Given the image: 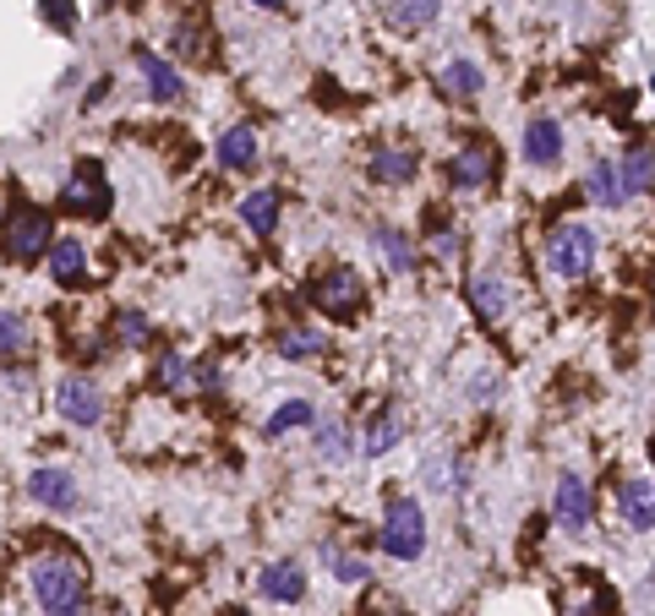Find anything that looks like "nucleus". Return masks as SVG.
<instances>
[{
  "label": "nucleus",
  "mask_w": 655,
  "mask_h": 616,
  "mask_svg": "<svg viewBox=\"0 0 655 616\" xmlns=\"http://www.w3.org/2000/svg\"><path fill=\"white\" fill-rule=\"evenodd\" d=\"M28 578H34V594H39L45 616H83L88 578H83V567L72 556H39Z\"/></svg>",
  "instance_id": "1"
},
{
  "label": "nucleus",
  "mask_w": 655,
  "mask_h": 616,
  "mask_svg": "<svg viewBox=\"0 0 655 616\" xmlns=\"http://www.w3.org/2000/svg\"><path fill=\"white\" fill-rule=\"evenodd\" d=\"M595 251H601V241H595L590 224H557L546 235V262H552L557 279H584L595 268Z\"/></svg>",
  "instance_id": "2"
},
{
  "label": "nucleus",
  "mask_w": 655,
  "mask_h": 616,
  "mask_svg": "<svg viewBox=\"0 0 655 616\" xmlns=\"http://www.w3.org/2000/svg\"><path fill=\"white\" fill-rule=\"evenodd\" d=\"M61 208L77 213V219H104V213H110V175L99 170V159H83V164L66 175Z\"/></svg>",
  "instance_id": "3"
},
{
  "label": "nucleus",
  "mask_w": 655,
  "mask_h": 616,
  "mask_svg": "<svg viewBox=\"0 0 655 616\" xmlns=\"http://www.w3.org/2000/svg\"><path fill=\"white\" fill-rule=\"evenodd\" d=\"M55 246V219L45 208H17L7 219V257L12 262H39Z\"/></svg>",
  "instance_id": "4"
},
{
  "label": "nucleus",
  "mask_w": 655,
  "mask_h": 616,
  "mask_svg": "<svg viewBox=\"0 0 655 616\" xmlns=\"http://www.w3.org/2000/svg\"><path fill=\"white\" fill-rule=\"evenodd\" d=\"M383 551L399 556V562H416L427 551V513L416 496H399L388 507V523H383Z\"/></svg>",
  "instance_id": "5"
},
{
  "label": "nucleus",
  "mask_w": 655,
  "mask_h": 616,
  "mask_svg": "<svg viewBox=\"0 0 655 616\" xmlns=\"http://www.w3.org/2000/svg\"><path fill=\"white\" fill-rule=\"evenodd\" d=\"M311 300H317V311H334V317H356V311H361V300H367V289H361V279H356L350 268H328V273L317 279Z\"/></svg>",
  "instance_id": "6"
},
{
  "label": "nucleus",
  "mask_w": 655,
  "mask_h": 616,
  "mask_svg": "<svg viewBox=\"0 0 655 616\" xmlns=\"http://www.w3.org/2000/svg\"><path fill=\"white\" fill-rule=\"evenodd\" d=\"M552 513H557V523H563L568 534H584V529H590V518H595L590 480H579V475H563V480H557V496H552Z\"/></svg>",
  "instance_id": "7"
},
{
  "label": "nucleus",
  "mask_w": 655,
  "mask_h": 616,
  "mask_svg": "<svg viewBox=\"0 0 655 616\" xmlns=\"http://www.w3.org/2000/svg\"><path fill=\"white\" fill-rule=\"evenodd\" d=\"M55 404H61L66 426H99V420H104V393H99L88 377H66V382L55 387Z\"/></svg>",
  "instance_id": "8"
},
{
  "label": "nucleus",
  "mask_w": 655,
  "mask_h": 616,
  "mask_svg": "<svg viewBox=\"0 0 655 616\" xmlns=\"http://www.w3.org/2000/svg\"><path fill=\"white\" fill-rule=\"evenodd\" d=\"M132 61H137V72H143V83H148V99H153V104H175V99L186 94V88H181V72H175L164 56H153L148 45H137V50H132Z\"/></svg>",
  "instance_id": "9"
},
{
  "label": "nucleus",
  "mask_w": 655,
  "mask_h": 616,
  "mask_svg": "<svg viewBox=\"0 0 655 616\" xmlns=\"http://www.w3.org/2000/svg\"><path fill=\"white\" fill-rule=\"evenodd\" d=\"M28 496L50 513H72L77 507V475L72 469H34L28 475Z\"/></svg>",
  "instance_id": "10"
},
{
  "label": "nucleus",
  "mask_w": 655,
  "mask_h": 616,
  "mask_svg": "<svg viewBox=\"0 0 655 616\" xmlns=\"http://www.w3.org/2000/svg\"><path fill=\"white\" fill-rule=\"evenodd\" d=\"M45 257H50V279H55L61 289H83V284H88V251H83V241L66 235V241H55Z\"/></svg>",
  "instance_id": "11"
},
{
  "label": "nucleus",
  "mask_w": 655,
  "mask_h": 616,
  "mask_svg": "<svg viewBox=\"0 0 655 616\" xmlns=\"http://www.w3.org/2000/svg\"><path fill=\"white\" fill-rule=\"evenodd\" d=\"M524 159H530L535 170H552V164L563 159V126L546 121V115H535V121L524 126Z\"/></svg>",
  "instance_id": "12"
},
{
  "label": "nucleus",
  "mask_w": 655,
  "mask_h": 616,
  "mask_svg": "<svg viewBox=\"0 0 655 616\" xmlns=\"http://www.w3.org/2000/svg\"><path fill=\"white\" fill-rule=\"evenodd\" d=\"M492 175H497L492 148H459V153H454V164H448V181H454L459 192H481Z\"/></svg>",
  "instance_id": "13"
},
{
  "label": "nucleus",
  "mask_w": 655,
  "mask_h": 616,
  "mask_svg": "<svg viewBox=\"0 0 655 616\" xmlns=\"http://www.w3.org/2000/svg\"><path fill=\"white\" fill-rule=\"evenodd\" d=\"M257 589L268 594V600H306V572H300V562H268L262 567V578H257Z\"/></svg>",
  "instance_id": "14"
},
{
  "label": "nucleus",
  "mask_w": 655,
  "mask_h": 616,
  "mask_svg": "<svg viewBox=\"0 0 655 616\" xmlns=\"http://www.w3.org/2000/svg\"><path fill=\"white\" fill-rule=\"evenodd\" d=\"M470 295H475V306H481L486 322H503V317L514 311V284H508L503 273H481V279L470 284Z\"/></svg>",
  "instance_id": "15"
},
{
  "label": "nucleus",
  "mask_w": 655,
  "mask_h": 616,
  "mask_svg": "<svg viewBox=\"0 0 655 616\" xmlns=\"http://www.w3.org/2000/svg\"><path fill=\"white\" fill-rule=\"evenodd\" d=\"M622 518L628 529H655V480H622Z\"/></svg>",
  "instance_id": "16"
},
{
  "label": "nucleus",
  "mask_w": 655,
  "mask_h": 616,
  "mask_svg": "<svg viewBox=\"0 0 655 616\" xmlns=\"http://www.w3.org/2000/svg\"><path fill=\"white\" fill-rule=\"evenodd\" d=\"M219 164L224 170H251L257 164V132L251 126H230L219 137Z\"/></svg>",
  "instance_id": "17"
},
{
  "label": "nucleus",
  "mask_w": 655,
  "mask_h": 616,
  "mask_svg": "<svg viewBox=\"0 0 655 616\" xmlns=\"http://www.w3.org/2000/svg\"><path fill=\"white\" fill-rule=\"evenodd\" d=\"M240 219H246V230L251 235H273L279 230V192H251L246 202H240Z\"/></svg>",
  "instance_id": "18"
},
{
  "label": "nucleus",
  "mask_w": 655,
  "mask_h": 616,
  "mask_svg": "<svg viewBox=\"0 0 655 616\" xmlns=\"http://www.w3.org/2000/svg\"><path fill=\"white\" fill-rule=\"evenodd\" d=\"M617 175H622V192H628V197H633V192H650V186H655V153H650V148H628L622 164H617Z\"/></svg>",
  "instance_id": "19"
},
{
  "label": "nucleus",
  "mask_w": 655,
  "mask_h": 616,
  "mask_svg": "<svg viewBox=\"0 0 655 616\" xmlns=\"http://www.w3.org/2000/svg\"><path fill=\"white\" fill-rule=\"evenodd\" d=\"M481 88H486V77H481L475 61H448V66H443V94H448V99H475Z\"/></svg>",
  "instance_id": "20"
},
{
  "label": "nucleus",
  "mask_w": 655,
  "mask_h": 616,
  "mask_svg": "<svg viewBox=\"0 0 655 616\" xmlns=\"http://www.w3.org/2000/svg\"><path fill=\"white\" fill-rule=\"evenodd\" d=\"M372 175L388 181V186H405V181H416V153H405V148H378V153H372Z\"/></svg>",
  "instance_id": "21"
},
{
  "label": "nucleus",
  "mask_w": 655,
  "mask_h": 616,
  "mask_svg": "<svg viewBox=\"0 0 655 616\" xmlns=\"http://www.w3.org/2000/svg\"><path fill=\"white\" fill-rule=\"evenodd\" d=\"M590 202H601V208H622V202H628L617 164H595V170H590Z\"/></svg>",
  "instance_id": "22"
},
{
  "label": "nucleus",
  "mask_w": 655,
  "mask_h": 616,
  "mask_svg": "<svg viewBox=\"0 0 655 616\" xmlns=\"http://www.w3.org/2000/svg\"><path fill=\"white\" fill-rule=\"evenodd\" d=\"M399 436H405L399 415H378V420L367 426V442H361V453H367V458H383L388 447H399Z\"/></svg>",
  "instance_id": "23"
},
{
  "label": "nucleus",
  "mask_w": 655,
  "mask_h": 616,
  "mask_svg": "<svg viewBox=\"0 0 655 616\" xmlns=\"http://www.w3.org/2000/svg\"><path fill=\"white\" fill-rule=\"evenodd\" d=\"M372 241L388 251V268H394V273H410V268H416V251H410V241H405L399 230H372Z\"/></svg>",
  "instance_id": "24"
},
{
  "label": "nucleus",
  "mask_w": 655,
  "mask_h": 616,
  "mask_svg": "<svg viewBox=\"0 0 655 616\" xmlns=\"http://www.w3.org/2000/svg\"><path fill=\"white\" fill-rule=\"evenodd\" d=\"M28 349V322L17 311H0V360H12Z\"/></svg>",
  "instance_id": "25"
},
{
  "label": "nucleus",
  "mask_w": 655,
  "mask_h": 616,
  "mask_svg": "<svg viewBox=\"0 0 655 616\" xmlns=\"http://www.w3.org/2000/svg\"><path fill=\"white\" fill-rule=\"evenodd\" d=\"M388 17H394V28H405V34H410V28H427V23L437 17V0H399Z\"/></svg>",
  "instance_id": "26"
},
{
  "label": "nucleus",
  "mask_w": 655,
  "mask_h": 616,
  "mask_svg": "<svg viewBox=\"0 0 655 616\" xmlns=\"http://www.w3.org/2000/svg\"><path fill=\"white\" fill-rule=\"evenodd\" d=\"M317 349H322V338H317L311 328H289V333L279 338V355H284V360H311Z\"/></svg>",
  "instance_id": "27"
},
{
  "label": "nucleus",
  "mask_w": 655,
  "mask_h": 616,
  "mask_svg": "<svg viewBox=\"0 0 655 616\" xmlns=\"http://www.w3.org/2000/svg\"><path fill=\"white\" fill-rule=\"evenodd\" d=\"M317 453H322L328 464H345V458H350V442H345V426H339V420H328V426L317 431Z\"/></svg>",
  "instance_id": "28"
},
{
  "label": "nucleus",
  "mask_w": 655,
  "mask_h": 616,
  "mask_svg": "<svg viewBox=\"0 0 655 616\" xmlns=\"http://www.w3.org/2000/svg\"><path fill=\"white\" fill-rule=\"evenodd\" d=\"M115 338L132 344V349H143V344H148V317H143L137 306H126V311L115 317Z\"/></svg>",
  "instance_id": "29"
},
{
  "label": "nucleus",
  "mask_w": 655,
  "mask_h": 616,
  "mask_svg": "<svg viewBox=\"0 0 655 616\" xmlns=\"http://www.w3.org/2000/svg\"><path fill=\"white\" fill-rule=\"evenodd\" d=\"M295 426H311V404H306V398H295V404L273 409V420H268V436H284V431H295Z\"/></svg>",
  "instance_id": "30"
},
{
  "label": "nucleus",
  "mask_w": 655,
  "mask_h": 616,
  "mask_svg": "<svg viewBox=\"0 0 655 616\" xmlns=\"http://www.w3.org/2000/svg\"><path fill=\"white\" fill-rule=\"evenodd\" d=\"M45 23L55 34H77V7H72V0H45Z\"/></svg>",
  "instance_id": "31"
},
{
  "label": "nucleus",
  "mask_w": 655,
  "mask_h": 616,
  "mask_svg": "<svg viewBox=\"0 0 655 616\" xmlns=\"http://www.w3.org/2000/svg\"><path fill=\"white\" fill-rule=\"evenodd\" d=\"M186 377H191V366H186L181 355H170V349H164V355H159V387H181Z\"/></svg>",
  "instance_id": "32"
},
{
  "label": "nucleus",
  "mask_w": 655,
  "mask_h": 616,
  "mask_svg": "<svg viewBox=\"0 0 655 616\" xmlns=\"http://www.w3.org/2000/svg\"><path fill=\"white\" fill-rule=\"evenodd\" d=\"M339 578H345V583H361V578H367V562H361V556H339Z\"/></svg>",
  "instance_id": "33"
},
{
  "label": "nucleus",
  "mask_w": 655,
  "mask_h": 616,
  "mask_svg": "<svg viewBox=\"0 0 655 616\" xmlns=\"http://www.w3.org/2000/svg\"><path fill=\"white\" fill-rule=\"evenodd\" d=\"M110 88H115V83H110V77H99V83H94V94H88V110H94V104H99V99H104Z\"/></svg>",
  "instance_id": "34"
},
{
  "label": "nucleus",
  "mask_w": 655,
  "mask_h": 616,
  "mask_svg": "<svg viewBox=\"0 0 655 616\" xmlns=\"http://www.w3.org/2000/svg\"><path fill=\"white\" fill-rule=\"evenodd\" d=\"M251 7H262V12H279V7H284V0H251Z\"/></svg>",
  "instance_id": "35"
},
{
  "label": "nucleus",
  "mask_w": 655,
  "mask_h": 616,
  "mask_svg": "<svg viewBox=\"0 0 655 616\" xmlns=\"http://www.w3.org/2000/svg\"><path fill=\"white\" fill-rule=\"evenodd\" d=\"M104 7H132V0H104Z\"/></svg>",
  "instance_id": "36"
}]
</instances>
